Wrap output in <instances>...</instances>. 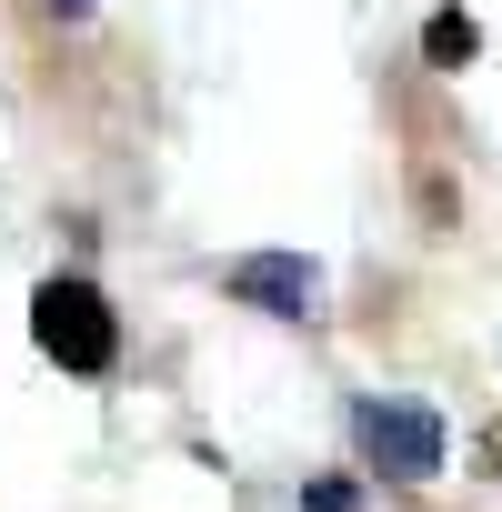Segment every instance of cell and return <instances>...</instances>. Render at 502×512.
Instances as JSON below:
<instances>
[{
  "label": "cell",
  "mask_w": 502,
  "mask_h": 512,
  "mask_svg": "<svg viewBox=\"0 0 502 512\" xmlns=\"http://www.w3.org/2000/svg\"><path fill=\"white\" fill-rule=\"evenodd\" d=\"M482 462H492V472H502V422H492V432H482Z\"/></svg>",
  "instance_id": "8992f818"
},
{
  "label": "cell",
  "mask_w": 502,
  "mask_h": 512,
  "mask_svg": "<svg viewBox=\"0 0 502 512\" xmlns=\"http://www.w3.org/2000/svg\"><path fill=\"white\" fill-rule=\"evenodd\" d=\"M231 292H241L251 312H282V322H302V312L322 302V272L302 262V251H251V262H231Z\"/></svg>",
  "instance_id": "3957f363"
},
{
  "label": "cell",
  "mask_w": 502,
  "mask_h": 512,
  "mask_svg": "<svg viewBox=\"0 0 502 512\" xmlns=\"http://www.w3.org/2000/svg\"><path fill=\"white\" fill-rule=\"evenodd\" d=\"M51 11H91V0H51Z\"/></svg>",
  "instance_id": "52a82bcc"
},
{
  "label": "cell",
  "mask_w": 502,
  "mask_h": 512,
  "mask_svg": "<svg viewBox=\"0 0 502 512\" xmlns=\"http://www.w3.org/2000/svg\"><path fill=\"white\" fill-rule=\"evenodd\" d=\"M302 502L312 512H352V482H302Z\"/></svg>",
  "instance_id": "5b68a950"
},
{
  "label": "cell",
  "mask_w": 502,
  "mask_h": 512,
  "mask_svg": "<svg viewBox=\"0 0 502 512\" xmlns=\"http://www.w3.org/2000/svg\"><path fill=\"white\" fill-rule=\"evenodd\" d=\"M352 442H362L372 472H392V482H432V472H442V422H432L422 402H362V412H352Z\"/></svg>",
  "instance_id": "7a4b0ae2"
},
{
  "label": "cell",
  "mask_w": 502,
  "mask_h": 512,
  "mask_svg": "<svg viewBox=\"0 0 502 512\" xmlns=\"http://www.w3.org/2000/svg\"><path fill=\"white\" fill-rule=\"evenodd\" d=\"M31 342L61 362V372H111L121 362V322L91 282H41L31 292Z\"/></svg>",
  "instance_id": "6da1fadb"
},
{
  "label": "cell",
  "mask_w": 502,
  "mask_h": 512,
  "mask_svg": "<svg viewBox=\"0 0 502 512\" xmlns=\"http://www.w3.org/2000/svg\"><path fill=\"white\" fill-rule=\"evenodd\" d=\"M422 51H432L442 71H462V61L482 51V21H472V11H432V21H422Z\"/></svg>",
  "instance_id": "277c9868"
}]
</instances>
